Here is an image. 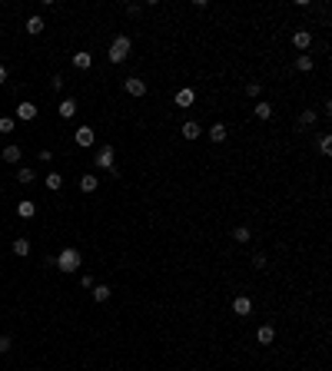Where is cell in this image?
Masks as SVG:
<instances>
[{
    "label": "cell",
    "instance_id": "cell-31",
    "mask_svg": "<svg viewBox=\"0 0 332 371\" xmlns=\"http://www.w3.org/2000/svg\"><path fill=\"white\" fill-rule=\"evenodd\" d=\"M253 265H256V269H266V255H263V252H256V255H253Z\"/></svg>",
    "mask_w": 332,
    "mask_h": 371
},
{
    "label": "cell",
    "instance_id": "cell-3",
    "mask_svg": "<svg viewBox=\"0 0 332 371\" xmlns=\"http://www.w3.org/2000/svg\"><path fill=\"white\" fill-rule=\"evenodd\" d=\"M113 146H100V153H97V159H93V166L97 169H113Z\"/></svg>",
    "mask_w": 332,
    "mask_h": 371
},
{
    "label": "cell",
    "instance_id": "cell-33",
    "mask_svg": "<svg viewBox=\"0 0 332 371\" xmlns=\"http://www.w3.org/2000/svg\"><path fill=\"white\" fill-rule=\"evenodd\" d=\"M3 80H7V66H0V83H3Z\"/></svg>",
    "mask_w": 332,
    "mask_h": 371
},
{
    "label": "cell",
    "instance_id": "cell-17",
    "mask_svg": "<svg viewBox=\"0 0 332 371\" xmlns=\"http://www.w3.org/2000/svg\"><path fill=\"white\" fill-rule=\"evenodd\" d=\"M73 66H77V70H90V66H93V56H90L87 50H80V53H73Z\"/></svg>",
    "mask_w": 332,
    "mask_h": 371
},
{
    "label": "cell",
    "instance_id": "cell-23",
    "mask_svg": "<svg viewBox=\"0 0 332 371\" xmlns=\"http://www.w3.org/2000/svg\"><path fill=\"white\" fill-rule=\"evenodd\" d=\"M33 179H37V173H33L30 166H20V169H17V183H33Z\"/></svg>",
    "mask_w": 332,
    "mask_h": 371
},
{
    "label": "cell",
    "instance_id": "cell-7",
    "mask_svg": "<svg viewBox=\"0 0 332 371\" xmlns=\"http://www.w3.org/2000/svg\"><path fill=\"white\" fill-rule=\"evenodd\" d=\"M179 136L193 142V139H199V136H203V126H199L196 120H186V123H183V126H179Z\"/></svg>",
    "mask_w": 332,
    "mask_h": 371
},
{
    "label": "cell",
    "instance_id": "cell-28",
    "mask_svg": "<svg viewBox=\"0 0 332 371\" xmlns=\"http://www.w3.org/2000/svg\"><path fill=\"white\" fill-rule=\"evenodd\" d=\"M263 93V83H246V96H259Z\"/></svg>",
    "mask_w": 332,
    "mask_h": 371
},
{
    "label": "cell",
    "instance_id": "cell-29",
    "mask_svg": "<svg viewBox=\"0 0 332 371\" xmlns=\"http://www.w3.org/2000/svg\"><path fill=\"white\" fill-rule=\"evenodd\" d=\"M319 149H322V156L332 153V139H329V136H322V139H319Z\"/></svg>",
    "mask_w": 332,
    "mask_h": 371
},
{
    "label": "cell",
    "instance_id": "cell-2",
    "mask_svg": "<svg viewBox=\"0 0 332 371\" xmlns=\"http://www.w3.org/2000/svg\"><path fill=\"white\" fill-rule=\"evenodd\" d=\"M80 262H83V259H80V252L77 249H63L60 252V255H56V269H60V272H77L80 269Z\"/></svg>",
    "mask_w": 332,
    "mask_h": 371
},
{
    "label": "cell",
    "instance_id": "cell-10",
    "mask_svg": "<svg viewBox=\"0 0 332 371\" xmlns=\"http://www.w3.org/2000/svg\"><path fill=\"white\" fill-rule=\"evenodd\" d=\"M256 341H259V345H273V341H276V328L273 325H259L256 328Z\"/></svg>",
    "mask_w": 332,
    "mask_h": 371
},
{
    "label": "cell",
    "instance_id": "cell-16",
    "mask_svg": "<svg viewBox=\"0 0 332 371\" xmlns=\"http://www.w3.org/2000/svg\"><path fill=\"white\" fill-rule=\"evenodd\" d=\"M10 252L13 255H20V259H27V255H30V239H13Z\"/></svg>",
    "mask_w": 332,
    "mask_h": 371
},
{
    "label": "cell",
    "instance_id": "cell-32",
    "mask_svg": "<svg viewBox=\"0 0 332 371\" xmlns=\"http://www.w3.org/2000/svg\"><path fill=\"white\" fill-rule=\"evenodd\" d=\"M80 285H83V288H93L97 282H93V275H83V278H80Z\"/></svg>",
    "mask_w": 332,
    "mask_h": 371
},
{
    "label": "cell",
    "instance_id": "cell-6",
    "mask_svg": "<svg viewBox=\"0 0 332 371\" xmlns=\"http://www.w3.org/2000/svg\"><path fill=\"white\" fill-rule=\"evenodd\" d=\"M173 103H176V106H179V109H186V106H193V103H196V90H189V87L176 90V96H173Z\"/></svg>",
    "mask_w": 332,
    "mask_h": 371
},
{
    "label": "cell",
    "instance_id": "cell-14",
    "mask_svg": "<svg viewBox=\"0 0 332 371\" xmlns=\"http://www.w3.org/2000/svg\"><path fill=\"white\" fill-rule=\"evenodd\" d=\"M0 156H3V163H20L23 149H20V146H13V142H10V146H3V153H0Z\"/></svg>",
    "mask_w": 332,
    "mask_h": 371
},
{
    "label": "cell",
    "instance_id": "cell-22",
    "mask_svg": "<svg viewBox=\"0 0 332 371\" xmlns=\"http://www.w3.org/2000/svg\"><path fill=\"white\" fill-rule=\"evenodd\" d=\"M296 70H299V73H312V56H309V53H299Z\"/></svg>",
    "mask_w": 332,
    "mask_h": 371
},
{
    "label": "cell",
    "instance_id": "cell-25",
    "mask_svg": "<svg viewBox=\"0 0 332 371\" xmlns=\"http://www.w3.org/2000/svg\"><path fill=\"white\" fill-rule=\"evenodd\" d=\"M316 120H319V113H316V109H302V116H299V123H302V126H312Z\"/></svg>",
    "mask_w": 332,
    "mask_h": 371
},
{
    "label": "cell",
    "instance_id": "cell-11",
    "mask_svg": "<svg viewBox=\"0 0 332 371\" xmlns=\"http://www.w3.org/2000/svg\"><path fill=\"white\" fill-rule=\"evenodd\" d=\"M77 99H63V103H60V106H56V113H60V120H73V116H77Z\"/></svg>",
    "mask_w": 332,
    "mask_h": 371
},
{
    "label": "cell",
    "instance_id": "cell-1",
    "mask_svg": "<svg viewBox=\"0 0 332 371\" xmlns=\"http://www.w3.org/2000/svg\"><path fill=\"white\" fill-rule=\"evenodd\" d=\"M130 50H133L130 37H126V33H120V37L110 44V53H107V56H110V63H123V60L130 56Z\"/></svg>",
    "mask_w": 332,
    "mask_h": 371
},
{
    "label": "cell",
    "instance_id": "cell-12",
    "mask_svg": "<svg viewBox=\"0 0 332 371\" xmlns=\"http://www.w3.org/2000/svg\"><path fill=\"white\" fill-rule=\"evenodd\" d=\"M292 46H296V50H309V46H312V33L309 30L292 33Z\"/></svg>",
    "mask_w": 332,
    "mask_h": 371
},
{
    "label": "cell",
    "instance_id": "cell-18",
    "mask_svg": "<svg viewBox=\"0 0 332 371\" xmlns=\"http://www.w3.org/2000/svg\"><path fill=\"white\" fill-rule=\"evenodd\" d=\"M90 295H93V302H107V298L113 295V288H110V285H103V282H100V285H93V292H90Z\"/></svg>",
    "mask_w": 332,
    "mask_h": 371
},
{
    "label": "cell",
    "instance_id": "cell-8",
    "mask_svg": "<svg viewBox=\"0 0 332 371\" xmlns=\"http://www.w3.org/2000/svg\"><path fill=\"white\" fill-rule=\"evenodd\" d=\"M232 312L246 318L249 312H253V298H249V295H236V298H232Z\"/></svg>",
    "mask_w": 332,
    "mask_h": 371
},
{
    "label": "cell",
    "instance_id": "cell-9",
    "mask_svg": "<svg viewBox=\"0 0 332 371\" xmlns=\"http://www.w3.org/2000/svg\"><path fill=\"white\" fill-rule=\"evenodd\" d=\"M17 120L20 123H33L37 120V103H20V106H17Z\"/></svg>",
    "mask_w": 332,
    "mask_h": 371
},
{
    "label": "cell",
    "instance_id": "cell-4",
    "mask_svg": "<svg viewBox=\"0 0 332 371\" xmlns=\"http://www.w3.org/2000/svg\"><path fill=\"white\" fill-rule=\"evenodd\" d=\"M123 90H126L130 96H146V83L140 77H126L123 80Z\"/></svg>",
    "mask_w": 332,
    "mask_h": 371
},
{
    "label": "cell",
    "instance_id": "cell-24",
    "mask_svg": "<svg viewBox=\"0 0 332 371\" xmlns=\"http://www.w3.org/2000/svg\"><path fill=\"white\" fill-rule=\"evenodd\" d=\"M253 113H256V120H269V116H273V106H269V103H259V106H253Z\"/></svg>",
    "mask_w": 332,
    "mask_h": 371
},
{
    "label": "cell",
    "instance_id": "cell-27",
    "mask_svg": "<svg viewBox=\"0 0 332 371\" xmlns=\"http://www.w3.org/2000/svg\"><path fill=\"white\" fill-rule=\"evenodd\" d=\"M13 126H17L13 116H0V133H13Z\"/></svg>",
    "mask_w": 332,
    "mask_h": 371
},
{
    "label": "cell",
    "instance_id": "cell-20",
    "mask_svg": "<svg viewBox=\"0 0 332 371\" xmlns=\"http://www.w3.org/2000/svg\"><path fill=\"white\" fill-rule=\"evenodd\" d=\"M226 133H229V130H226L222 123H213V126H210V139L213 142H222V139H226Z\"/></svg>",
    "mask_w": 332,
    "mask_h": 371
},
{
    "label": "cell",
    "instance_id": "cell-26",
    "mask_svg": "<svg viewBox=\"0 0 332 371\" xmlns=\"http://www.w3.org/2000/svg\"><path fill=\"white\" fill-rule=\"evenodd\" d=\"M232 239L236 242H249V226H236V229H232Z\"/></svg>",
    "mask_w": 332,
    "mask_h": 371
},
{
    "label": "cell",
    "instance_id": "cell-15",
    "mask_svg": "<svg viewBox=\"0 0 332 371\" xmlns=\"http://www.w3.org/2000/svg\"><path fill=\"white\" fill-rule=\"evenodd\" d=\"M97 189H100V179L93 173H87L83 179H80V192H97Z\"/></svg>",
    "mask_w": 332,
    "mask_h": 371
},
{
    "label": "cell",
    "instance_id": "cell-30",
    "mask_svg": "<svg viewBox=\"0 0 332 371\" xmlns=\"http://www.w3.org/2000/svg\"><path fill=\"white\" fill-rule=\"evenodd\" d=\"M10 345H13L10 335H0V355H3V351H10Z\"/></svg>",
    "mask_w": 332,
    "mask_h": 371
},
{
    "label": "cell",
    "instance_id": "cell-21",
    "mask_svg": "<svg viewBox=\"0 0 332 371\" xmlns=\"http://www.w3.org/2000/svg\"><path fill=\"white\" fill-rule=\"evenodd\" d=\"M47 189H50V192H60V189H63V176L50 173V176H47Z\"/></svg>",
    "mask_w": 332,
    "mask_h": 371
},
{
    "label": "cell",
    "instance_id": "cell-5",
    "mask_svg": "<svg viewBox=\"0 0 332 371\" xmlns=\"http://www.w3.org/2000/svg\"><path fill=\"white\" fill-rule=\"evenodd\" d=\"M73 139H77V146H83V149H87V146H93V142H97V133H93V126H80V130L73 133Z\"/></svg>",
    "mask_w": 332,
    "mask_h": 371
},
{
    "label": "cell",
    "instance_id": "cell-19",
    "mask_svg": "<svg viewBox=\"0 0 332 371\" xmlns=\"http://www.w3.org/2000/svg\"><path fill=\"white\" fill-rule=\"evenodd\" d=\"M17 216H20V219H33V216H37V206H33L30 199H23L20 206H17Z\"/></svg>",
    "mask_w": 332,
    "mask_h": 371
},
{
    "label": "cell",
    "instance_id": "cell-13",
    "mask_svg": "<svg viewBox=\"0 0 332 371\" xmlns=\"http://www.w3.org/2000/svg\"><path fill=\"white\" fill-rule=\"evenodd\" d=\"M44 17H40V13H33V17H27V33H30V37H37V33H44Z\"/></svg>",
    "mask_w": 332,
    "mask_h": 371
}]
</instances>
